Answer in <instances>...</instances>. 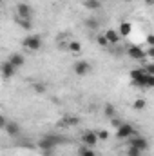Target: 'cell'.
Returning a JSON list of instances; mask_svg holds the SVG:
<instances>
[{
    "label": "cell",
    "mask_w": 154,
    "mask_h": 156,
    "mask_svg": "<svg viewBox=\"0 0 154 156\" xmlns=\"http://www.w3.org/2000/svg\"><path fill=\"white\" fill-rule=\"evenodd\" d=\"M145 105H147V102H145L143 98H138V100L132 104V109H136V111H143V109H145Z\"/></svg>",
    "instance_id": "7402d4cb"
},
{
    "label": "cell",
    "mask_w": 154,
    "mask_h": 156,
    "mask_svg": "<svg viewBox=\"0 0 154 156\" xmlns=\"http://www.w3.org/2000/svg\"><path fill=\"white\" fill-rule=\"evenodd\" d=\"M5 123H7V118L4 116V115H0V129H4V127H5Z\"/></svg>",
    "instance_id": "f1b7e54d"
},
{
    "label": "cell",
    "mask_w": 154,
    "mask_h": 156,
    "mask_svg": "<svg viewBox=\"0 0 154 156\" xmlns=\"http://www.w3.org/2000/svg\"><path fill=\"white\" fill-rule=\"evenodd\" d=\"M103 37H105V40H107V44H109V45H111V44H113V45L118 44L120 38H121V37L118 35V31H114V29H107V31L103 33Z\"/></svg>",
    "instance_id": "4fadbf2b"
},
{
    "label": "cell",
    "mask_w": 154,
    "mask_h": 156,
    "mask_svg": "<svg viewBox=\"0 0 154 156\" xmlns=\"http://www.w3.org/2000/svg\"><path fill=\"white\" fill-rule=\"evenodd\" d=\"M85 27L91 31H98L100 29V22L96 18H85Z\"/></svg>",
    "instance_id": "ac0fdd59"
},
{
    "label": "cell",
    "mask_w": 154,
    "mask_h": 156,
    "mask_svg": "<svg viewBox=\"0 0 154 156\" xmlns=\"http://www.w3.org/2000/svg\"><path fill=\"white\" fill-rule=\"evenodd\" d=\"M145 55H147L149 58H152V56H154V45H152V47H149V49H147V53H145Z\"/></svg>",
    "instance_id": "f546056e"
},
{
    "label": "cell",
    "mask_w": 154,
    "mask_h": 156,
    "mask_svg": "<svg viewBox=\"0 0 154 156\" xmlns=\"http://www.w3.org/2000/svg\"><path fill=\"white\" fill-rule=\"evenodd\" d=\"M145 87H147V89L154 87V75H147V73H145Z\"/></svg>",
    "instance_id": "d4e9b609"
},
{
    "label": "cell",
    "mask_w": 154,
    "mask_h": 156,
    "mask_svg": "<svg viewBox=\"0 0 154 156\" xmlns=\"http://www.w3.org/2000/svg\"><path fill=\"white\" fill-rule=\"evenodd\" d=\"M136 134V129L129 123V122H123L118 129H116V138L118 140H127V138H131V136H134Z\"/></svg>",
    "instance_id": "3957f363"
},
{
    "label": "cell",
    "mask_w": 154,
    "mask_h": 156,
    "mask_svg": "<svg viewBox=\"0 0 154 156\" xmlns=\"http://www.w3.org/2000/svg\"><path fill=\"white\" fill-rule=\"evenodd\" d=\"M127 156H142V151L136 149V147H132V145H129V149H127Z\"/></svg>",
    "instance_id": "484cf974"
},
{
    "label": "cell",
    "mask_w": 154,
    "mask_h": 156,
    "mask_svg": "<svg viewBox=\"0 0 154 156\" xmlns=\"http://www.w3.org/2000/svg\"><path fill=\"white\" fill-rule=\"evenodd\" d=\"M129 76L136 87H145V71L143 69H132L129 73Z\"/></svg>",
    "instance_id": "8992f818"
},
{
    "label": "cell",
    "mask_w": 154,
    "mask_h": 156,
    "mask_svg": "<svg viewBox=\"0 0 154 156\" xmlns=\"http://www.w3.org/2000/svg\"><path fill=\"white\" fill-rule=\"evenodd\" d=\"M103 113H105L107 118H114L116 116V107L113 105V104H107V105L103 107Z\"/></svg>",
    "instance_id": "ffe728a7"
},
{
    "label": "cell",
    "mask_w": 154,
    "mask_h": 156,
    "mask_svg": "<svg viewBox=\"0 0 154 156\" xmlns=\"http://www.w3.org/2000/svg\"><path fill=\"white\" fill-rule=\"evenodd\" d=\"M91 64L87 62V60H78L75 62V66H73V71H75V75L76 76H87L89 73H91Z\"/></svg>",
    "instance_id": "5b68a950"
},
{
    "label": "cell",
    "mask_w": 154,
    "mask_h": 156,
    "mask_svg": "<svg viewBox=\"0 0 154 156\" xmlns=\"http://www.w3.org/2000/svg\"><path fill=\"white\" fill-rule=\"evenodd\" d=\"M0 7H2V0H0Z\"/></svg>",
    "instance_id": "836d02e7"
},
{
    "label": "cell",
    "mask_w": 154,
    "mask_h": 156,
    "mask_svg": "<svg viewBox=\"0 0 154 156\" xmlns=\"http://www.w3.org/2000/svg\"><path fill=\"white\" fill-rule=\"evenodd\" d=\"M67 51H71V53H82V44L78 42V40H71V42H67Z\"/></svg>",
    "instance_id": "2e32d148"
},
{
    "label": "cell",
    "mask_w": 154,
    "mask_h": 156,
    "mask_svg": "<svg viewBox=\"0 0 154 156\" xmlns=\"http://www.w3.org/2000/svg\"><path fill=\"white\" fill-rule=\"evenodd\" d=\"M127 140H129V145L140 149L142 153H145V151L149 149V140H147L145 136H138V134H134V136H131V138H127Z\"/></svg>",
    "instance_id": "277c9868"
},
{
    "label": "cell",
    "mask_w": 154,
    "mask_h": 156,
    "mask_svg": "<svg viewBox=\"0 0 154 156\" xmlns=\"http://www.w3.org/2000/svg\"><path fill=\"white\" fill-rule=\"evenodd\" d=\"M127 55H129V58H132V60H143V58H145V51H143L142 47H138V45H131V47L127 49Z\"/></svg>",
    "instance_id": "7c38bea8"
},
{
    "label": "cell",
    "mask_w": 154,
    "mask_h": 156,
    "mask_svg": "<svg viewBox=\"0 0 154 156\" xmlns=\"http://www.w3.org/2000/svg\"><path fill=\"white\" fill-rule=\"evenodd\" d=\"M16 24H18L24 31H31V29H33V22H31L29 18H18V16H16Z\"/></svg>",
    "instance_id": "5bb4252c"
},
{
    "label": "cell",
    "mask_w": 154,
    "mask_h": 156,
    "mask_svg": "<svg viewBox=\"0 0 154 156\" xmlns=\"http://www.w3.org/2000/svg\"><path fill=\"white\" fill-rule=\"evenodd\" d=\"M64 142H65V140L60 138V136H56V134H44L38 142H37V147L42 149V151H54L56 145H60V144H64Z\"/></svg>",
    "instance_id": "6da1fadb"
},
{
    "label": "cell",
    "mask_w": 154,
    "mask_h": 156,
    "mask_svg": "<svg viewBox=\"0 0 154 156\" xmlns=\"http://www.w3.org/2000/svg\"><path fill=\"white\" fill-rule=\"evenodd\" d=\"M44 156H54V151H44Z\"/></svg>",
    "instance_id": "1f68e13d"
},
{
    "label": "cell",
    "mask_w": 154,
    "mask_h": 156,
    "mask_svg": "<svg viewBox=\"0 0 154 156\" xmlns=\"http://www.w3.org/2000/svg\"><path fill=\"white\" fill-rule=\"evenodd\" d=\"M96 42H98V44H100L102 47H107V45H109V44H107V40H105V37H103V35H96Z\"/></svg>",
    "instance_id": "4316f807"
},
{
    "label": "cell",
    "mask_w": 154,
    "mask_h": 156,
    "mask_svg": "<svg viewBox=\"0 0 154 156\" xmlns=\"http://www.w3.org/2000/svg\"><path fill=\"white\" fill-rule=\"evenodd\" d=\"M78 122H80L78 116H64L60 120V125H71L73 127V125H78Z\"/></svg>",
    "instance_id": "d6986e66"
},
{
    "label": "cell",
    "mask_w": 154,
    "mask_h": 156,
    "mask_svg": "<svg viewBox=\"0 0 154 156\" xmlns=\"http://www.w3.org/2000/svg\"><path fill=\"white\" fill-rule=\"evenodd\" d=\"M82 144L85 147H94L98 144V136H96V131H85L82 134Z\"/></svg>",
    "instance_id": "9c48e42d"
},
{
    "label": "cell",
    "mask_w": 154,
    "mask_h": 156,
    "mask_svg": "<svg viewBox=\"0 0 154 156\" xmlns=\"http://www.w3.org/2000/svg\"><path fill=\"white\" fill-rule=\"evenodd\" d=\"M83 5L91 11H96L102 7V0H83Z\"/></svg>",
    "instance_id": "e0dca14e"
},
{
    "label": "cell",
    "mask_w": 154,
    "mask_h": 156,
    "mask_svg": "<svg viewBox=\"0 0 154 156\" xmlns=\"http://www.w3.org/2000/svg\"><path fill=\"white\" fill-rule=\"evenodd\" d=\"M15 73H16V69L5 60V62H2L0 64V75H2V78H5V80H9V78L15 76Z\"/></svg>",
    "instance_id": "8fae6325"
},
{
    "label": "cell",
    "mask_w": 154,
    "mask_h": 156,
    "mask_svg": "<svg viewBox=\"0 0 154 156\" xmlns=\"http://www.w3.org/2000/svg\"><path fill=\"white\" fill-rule=\"evenodd\" d=\"M131 31H132V26L129 22H121L120 24V29H118V35L120 37H127V35H131Z\"/></svg>",
    "instance_id": "9a60e30c"
},
{
    "label": "cell",
    "mask_w": 154,
    "mask_h": 156,
    "mask_svg": "<svg viewBox=\"0 0 154 156\" xmlns=\"http://www.w3.org/2000/svg\"><path fill=\"white\" fill-rule=\"evenodd\" d=\"M147 44H149V47H152V45H154V37H152V35H149V37H147Z\"/></svg>",
    "instance_id": "4dcf8cb0"
},
{
    "label": "cell",
    "mask_w": 154,
    "mask_h": 156,
    "mask_svg": "<svg viewBox=\"0 0 154 156\" xmlns=\"http://www.w3.org/2000/svg\"><path fill=\"white\" fill-rule=\"evenodd\" d=\"M121 123H123V122H121V120H120V118H118V116L111 118V125H113V127H116V129H118V127H120Z\"/></svg>",
    "instance_id": "83f0119b"
},
{
    "label": "cell",
    "mask_w": 154,
    "mask_h": 156,
    "mask_svg": "<svg viewBox=\"0 0 154 156\" xmlns=\"http://www.w3.org/2000/svg\"><path fill=\"white\" fill-rule=\"evenodd\" d=\"M33 89H35V93H38V94H45V93H47V87H45L44 83H35Z\"/></svg>",
    "instance_id": "cb8c5ba5"
},
{
    "label": "cell",
    "mask_w": 154,
    "mask_h": 156,
    "mask_svg": "<svg viewBox=\"0 0 154 156\" xmlns=\"http://www.w3.org/2000/svg\"><path fill=\"white\" fill-rule=\"evenodd\" d=\"M42 37L40 35H29V37H26V38L22 40V45L26 47V49H29V51H40L42 49Z\"/></svg>",
    "instance_id": "7a4b0ae2"
},
{
    "label": "cell",
    "mask_w": 154,
    "mask_h": 156,
    "mask_svg": "<svg viewBox=\"0 0 154 156\" xmlns=\"http://www.w3.org/2000/svg\"><path fill=\"white\" fill-rule=\"evenodd\" d=\"M5 133L11 136V138H18L20 136V133H22V129H20V125H18V122H15V120H7V123H5Z\"/></svg>",
    "instance_id": "ba28073f"
},
{
    "label": "cell",
    "mask_w": 154,
    "mask_h": 156,
    "mask_svg": "<svg viewBox=\"0 0 154 156\" xmlns=\"http://www.w3.org/2000/svg\"><path fill=\"white\" fill-rule=\"evenodd\" d=\"M127 2H134V0H127Z\"/></svg>",
    "instance_id": "e575fe53"
},
{
    "label": "cell",
    "mask_w": 154,
    "mask_h": 156,
    "mask_svg": "<svg viewBox=\"0 0 154 156\" xmlns=\"http://www.w3.org/2000/svg\"><path fill=\"white\" fill-rule=\"evenodd\" d=\"M96 136H98V142H100V140H102V142H105V140H109L111 133H109L107 129H102V131H98V133H96Z\"/></svg>",
    "instance_id": "603a6c76"
},
{
    "label": "cell",
    "mask_w": 154,
    "mask_h": 156,
    "mask_svg": "<svg viewBox=\"0 0 154 156\" xmlns=\"http://www.w3.org/2000/svg\"><path fill=\"white\" fill-rule=\"evenodd\" d=\"M16 16L18 18H33V7L29 5V4H26V2H20L18 5H16Z\"/></svg>",
    "instance_id": "52a82bcc"
},
{
    "label": "cell",
    "mask_w": 154,
    "mask_h": 156,
    "mask_svg": "<svg viewBox=\"0 0 154 156\" xmlns=\"http://www.w3.org/2000/svg\"><path fill=\"white\" fill-rule=\"evenodd\" d=\"M143 2H145L147 5H152V4H154V0H143Z\"/></svg>",
    "instance_id": "d6a6232c"
},
{
    "label": "cell",
    "mask_w": 154,
    "mask_h": 156,
    "mask_svg": "<svg viewBox=\"0 0 154 156\" xmlns=\"http://www.w3.org/2000/svg\"><path fill=\"white\" fill-rule=\"evenodd\" d=\"M78 156H96V151H93V147H80L78 151Z\"/></svg>",
    "instance_id": "44dd1931"
},
{
    "label": "cell",
    "mask_w": 154,
    "mask_h": 156,
    "mask_svg": "<svg viewBox=\"0 0 154 156\" xmlns=\"http://www.w3.org/2000/svg\"><path fill=\"white\" fill-rule=\"evenodd\" d=\"M7 62H9L15 69H20V67L26 66V58H24V55H20V53H13V55H9Z\"/></svg>",
    "instance_id": "30bf717a"
}]
</instances>
